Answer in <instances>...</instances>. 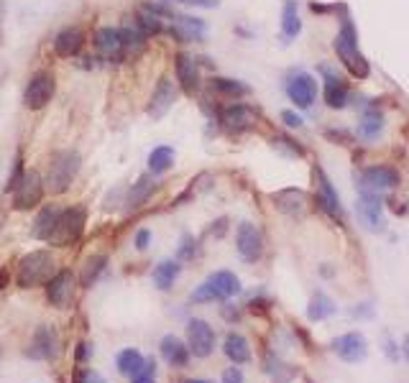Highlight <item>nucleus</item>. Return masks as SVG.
<instances>
[{
  "label": "nucleus",
  "mask_w": 409,
  "mask_h": 383,
  "mask_svg": "<svg viewBox=\"0 0 409 383\" xmlns=\"http://www.w3.org/2000/svg\"><path fill=\"white\" fill-rule=\"evenodd\" d=\"M26 355L34 360H51L59 355V337L57 333L51 330L49 325L36 327V333L31 335V342H28V350Z\"/></svg>",
  "instance_id": "obj_13"
},
{
  "label": "nucleus",
  "mask_w": 409,
  "mask_h": 383,
  "mask_svg": "<svg viewBox=\"0 0 409 383\" xmlns=\"http://www.w3.org/2000/svg\"><path fill=\"white\" fill-rule=\"evenodd\" d=\"M356 215H358V223L371 233H379L384 230V209H381V200L379 194H361L358 202H356Z\"/></svg>",
  "instance_id": "obj_14"
},
{
  "label": "nucleus",
  "mask_w": 409,
  "mask_h": 383,
  "mask_svg": "<svg viewBox=\"0 0 409 383\" xmlns=\"http://www.w3.org/2000/svg\"><path fill=\"white\" fill-rule=\"evenodd\" d=\"M84 220H87V212H84V207H80V205H77V207L62 209L49 243H54V245H69V243L80 241V235H82V230H84Z\"/></svg>",
  "instance_id": "obj_5"
},
{
  "label": "nucleus",
  "mask_w": 409,
  "mask_h": 383,
  "mask_svg": "<svg viewBox=\"0 0 409 383\" xmlns=\"http://www.w3.org/2000/svg\"><path fill=\"white\" fill-rule=\"evenodd\" d=\"M156 187H159V184L154 182L151 176H141V179L131 187V192H128V205H131V207H141L143 202L156 192Z\"/></svg>",
  "instance_id": "obj_32"
},
{
  "label": "nucleus",
  "mask_w": 409,
  "mask_h": 383,
  "mask_svg": "<svg viewBox=\"0 0 409 383\" xmlns=\"http://www.w3.org/2000/svg\"><path fill=\"white\" fill-rule=\"evenodd\" d=\"M282 120H284L289 128H300L302 125V118L297 115V113H292V110H284V113H282Z\"/></svg>",
  "instance_id": "obj_43"
},
{
  "label": "nucleus",
  "mask_w": 409,
  "mask_h": 383,
  "mask_svg": "<svg viewBox=\"0 0 409 383\" xmlns=\"http://www.w3.org/2000/svg\"><path fill=\"white\" fill-rule=\"evenodd\" d=\"M159 348H161V355H164V360H167L169 366H174V368L187 366V360H190V348H187L176 335H167V337L161 340Z\"/></svg>",
  "instance_id": "obj_21"
},
{
  "label": "nucleus",
  "mask_w": 409,
  "mask_h": 383,
  "mask_svg": "<svg viewBox=\"0 0 409 383\" xmlns=\"http://www.w3.org/2000/svg\"><path fill=\"white\" fill-rule=\"evenodd\" d=\"M44 182L36 171H26L13 187V207L16 209H31L34 205L42 202Z\"/></svg>",
  "instance_id": "obj_8"
},
{
  "label": "nucleus",
  "mask_w": 409,
  "mask_h": 383,
  "mask_svg": "<svg viewBox=\"0 0 409 383\" xmlns=\"http://www.w3.org/2000/svg\"><path fill=\"white\" fill-rule=\"evenodd\" d=\"M287 95L297 108L307 110L318 100V80L307 72H294L287 82Z\"/></svg>",
  "instance_id": "obj_7"
},
{
  "label": "nucleus",
  "mask_w": 409,
  "mask_h": 383,
  "mask_svg": "<svg viewBox=\"0 0 409 383\" xmlns=\"http://www.w3.org/2000/svg\"><path fill=\"white\" fill-rule=\"evenodd\" d=\"M223 383H243L241 368H228L226 373H223Z\"/></svg>",
  "instance_id": "obj_41"
},
{
  "label": "nucleus",
  "mask_w": 409,
  "mask_h": 383,
  "mask_svg": "<svg viewBox=\"0 0 409 383\" xmlns=\"http://www.w3.org/2000/svg\"><path fill=\"white\" fill-rule=\"evenodd\" d=\"M322 72H325V102L333 110H343L348 105V90H345V84L330 69H322Z\"/></svg>",
  "instance_id": "obj_23"
},
{
  "label": "nucleus",
  "mask_w": 409,
  "mask_h": 383,
  "mask_svg": "<svg viewBox=\"0 0 409 383\" xmlns=\"http://www.w3.org/2000/svg\"><path fill=\"white\" fill-rule=\"evenodd\" d=\"M174 164V149H169V146H156V149L151 151L149 156V169L154 174H164L169 171Z\"/></svg>",
  "instance_id": "obj_34"
},
{
  "label": "nucleus",
  "mask_w": 409,
  "mask_h": 383,
  "mask_svg": "<svg viewBox=\"0 0 409 383\" xmlns=\"http://www.w3.org/2000/svg\"><path fill=\"white\" fill-rule=\"evenodd\" d=\"M54 90H57V82H54V77L49 72H39L28 80L26 84V92H24V102L26 108L31 110H42L49 105V100L54 97Z\"/></svg>",
  "instance_id": "obj_6"
},
{
  "label": "nucleus",
  "mask_w": 409,
  "mask_h": 383,
  "mask_svg": "<svg viewBox=\"0 0 409 383\" xmlns=\"http://www.w3.org/2000/svg\"><path fill=\"white\" fill-rule=\"evenodd\" d=\"M335 54L340 57V62L348 67L353 77H368V62L358 49V34H356V26H353L351 16L343 18L340 34L335 36Z\"/></svg>",
  "instance_id": "obj_1"
},
{
  "label": "nucleus",
  "mask_w": 409,
  "mask_h": 383,
  "mask_svg": "<svg viewBox=\"0 0 409 383\" xmlns=\"http://www.w3.org/2000/svg\"><path fill=\"white\" fill-rule=\"evenodd\" d=\"M174 100H176L174 84H172V80H167V77H161L159 82H156V87H154V95H151L149 115L154 118V120H161V118H164V115L169 113V110H172Z\"/></svg>",
  "instance_id": "obj_17"
},
{
  "label": "nucleus",
  "mask_w": 409,
  "mask_h": 383,
  "mask_svg": "<svg viewBox=\"0 0 409 383\" xmlns=\"http://www.w3.org/2000/svg\"><path fill=\"white\" fill-rule=\"evenodd\" d=\"M131 383H156V363L143 360V366L131 375Z\"/></svg>",
  "instance_id": "obj_37"
},
{
  "label": "nucleus",
  "mask_w": 409,
  "mask_h": 383,
  "mask_svg": "<svg viewBox=\"0 0 409 383\" xmlns=\"http://www.w3.org/2000/svg\"><path fill=\"white\" fill-rule=\"evenodd\" d=\"M384 113L381 110H366L363 115H361V123H358V136L363 141H376L379 136L384 133Z\"/></svg>",
  "instance_id": "obj_24"
},
{
  "label": "nucleus",
  "mask_w": 409,
  "mask_h": 383,
  "mask_svg": "<svg viewBox=\"0 0 409 383\" xmlns=\"http://www.w3.org/2000/svg\"><path fill=\"white\" fill-rule=\"evenodd\" d=\"M335 315V301L327 297V294H315L312 301L307 304V317L312 322H322L327 317Z\"/></svg>",
  "instance_id": "obj_30"
},
{
  "label": "nucleus",
  "mask_w": 409,
  "mask_h": 383,
  "mask_svg": "<svg viewBox=\"0 0 409 383\" xmlns=\"http://www.w3.org/2000/svg\"><path fill=\"white\" fill-rule=\"evenodd\" d=\"M187 340H190V350L197 358H208L212 348H215V333L205 319H190L187 325Z\"/></svg>",
  "instance_id": "obj_15"
},
{
  "label": "nucleus",
  "mask_w": 409,
  "mask_h": 383,
  "mask_svg": "<svg viewBox=\"0 0 409 383\" xmlns=\"http://www.w3.org/2000/svg\"><path fill=\"white\" fill-rule=\"evenodd\" d=\"M212 90L220 92V95H230V97H238V95H246L248 87L238 80H228V77H215L212 80Z\"/></svg>",
  "instance_id": "obj_36"
},
{
  "label": "nucleus",
  "mask_w": 409,
  "mask_h": 383,
  "mask_svg": "<svg viewBox=\"0 0 409 383\" xmlns=\"http://www.w3.org/2000/svg\"><path fill=\"white\" fill-rule=\"evenodd\" d=\"M179 271H182V266H179L176 261H161L159 266L154 268V283H156V289L169 292V289L174 286Z\"/></svg>",
  "instance_id": "obj_29"
},
{
  "label": "nucleus",
  "mask_w": 409,
  "mask_h": 383,
  "mask_svg": "<svg viewBox=\"0 0 409 383\" xmlns=\"http://www.w3.org/2000/svg\"><path fill=\"white\" fill-rule=\"evenodd\" d=\"M401 355L409 360V335L404 337V340H401Z\"/></svg>",
  "instance_id": "obj_45"
},
{
  "label": "nucleus",
  "mask_w": 409,
  "mask_h": 383,
  "mask_svg": "<svg viewBox=\"0 0 409 383\" xmlns=\"http://www.w3.org/2000/svg\"><path fill=\"white\" fill-rule=\"evenodd\" d=\"M77 171H80V153L77 151H59V153H54L49 164V182H46L49 189L54 194L67 192Z\"/></svg>",
  "instance_id": "obj_4"
},
{
  "label": "nucleus",
  "mask_w": 409,
  "mask_h": 383,
  "mask_svg": "<svg viewBox=\"0 0 409 383\" xmlns=\"http://www.w3.org/2000/svg\"><path fill=\"white\" fill-rule=\"evenodd\" d=\"M77 358H87V345H80V350H77Z\"/></svg>",
  "instance_id": "obj_46"
},
{
  "label": "nucleus",
  "mask_w": 409,
  "mask_h": 383,
  "mask_svg": "<svg viewBox=\"0 0 409 383\" xmlns=\"http://www.w3.org/2000/svg\"><path fill=\"white\" fill-rule=\"evenodd\" d=\"M82 383H108V381H105V378H102L98 371H87V373H84V378H82Z\"/></svg>",
  "instance_id": "obj_44"
},
{
  "label": "nucleus",
  "mask_w": 409,
  "mask_h": 383,
  "mask_svg": "<svg viewBox=\"0 0 409 383\" xmlns=\"http://www.w3.org/2000/svg\"><path fill=\"white\" fill-rule=\"evenodd\" d=\"M315 182H318V205H320V209L327 212L330 217H340L343 215L340 197H338L333 182L322 174V169H315Z\"/></svg>",
  "instance_id": "obj_19"
},
{
  "label": "nucleus",
  "mask_w": 409,
  "mask_h": 383,
  "mask_svg": "<svg viewBox=\"0 0 409 383\" xmlns=\"http://www.w3.org/2000/svg\"><path fill=\"white\" fill-rule=\"evenodd\" d=\"M333 353L343 363H361L368 355V342L361 333H345L333 340Z\"/></svg>",
  "instance_id": "obj_11"
},
{
  "label": "nucleus",
  "mask_w": 409,
  "mask_h": 383,
  "mask_svg": "<svg viewBox=\"0 0 409 383\" xmlns=\"http://www.w3.org/2000/svg\"><path fill=\"white\" fill-rule=\"evenodd\" d=\"M302 31V21H300V10H297V3L294 0H287L284 10H282V36L287 41L297 39Z\"/></svg>",
  "instance_id": "obj_28"
},
{
  "label": "nucleus",
  "mask_w": 409,
  "mask_h": 383,
  "mask_svg": "<svg viewBox=\"0 0 409 383\" xmlns=\"http://www.w3.org/2000/svg\"><path fill=\"white\" fill-rule=\"evenodd\" d=\"M174 72H176V82L187 95H197L200 90V67L190 54H176L174 57Z\"/></svg>",
  "instance_id": "obj_16"
},
{
  "label": "nucleus",
  "mask_w": 409,
  "mask_h": 383,
  "mask_svg": "<svg viewBox=\"0 0 409 383\" xmlns=\"http://www.w3.org/2000/svg\"><path fill=\"white\" fill-rule=\"evenodd\" d=\"M176 3L194 6V8H217V3H220V0H176Z\"/></svg>",
  "instance_id": "obj_40"
},
{
  "label": "nucleus",
  "mask_w": 409,
  "mask_h": 383,
  "mask_svg": "<svg viewBox=\"0 0 409 383\" xmlns=\"http://www.w3.org/2000/svg\"><path fill=\"white\" fill-rule=\"evenodd\" d=\"M59 212L62 209L49 205V207H44L34 220V227H31V235L39 238V241H49L51 233H54V227H57V220H59Z\"/></svg>",
  "instance_id": "obj_25"
},
{
  "label": "nucleus",
  "mask_w": 409,
  "mask_h": 383,
  "mask_svg": "<svg viewBox=\"0 0 409 383\" xmlns=\"http://www.w3.org/2000/svg\"><path fill=\"white\" fill-rule=\"evenodd\" d=\"M197 245H194L192 235H184L182 238V248H179V259H192Z\"/></svg>",
  "instance_id": "obj_39"
},
{
  "label": "nucleus",
  "mask_w": 409,
  "mask_h": 383,
  "mask_svg": "<svg viewBox=\"0 0 409 383\" xmlns=\"http://www.w3.org/2000/svg\"><path fill=\"white\" fill-rule=\"evenodd\" d=\"M241 292V281L233 271H217L208 281L197 286L190 299L192 301H215V299H230Z\"/></svg>",
  "instance_id": "obj_3"
},
{
  "label": "nucleus",
  "mask_w": 409,
  "mask_h": 383,
  "mask_svg": "<svg viewBox=\"0 0 409 383\" xmlns=\"http://www.w3.org/2000/svg\"><path fill=\"white\" fill-rule=\"evenodd\" d=\"M184 383H212V381H205V378H187Z\"/></svg>",
  "instance_id": "obj_48"
},
{
  "label": "nucleus",
  "mask_w": 409,
  "mask_h": 383,
  "mask_svg": "<svg viewBox=\"0 0 409 383\" xmlns=\"http://www.w3.org/2000/svg\"><path fill=\"white\" fill-rule=\"evenodd\" d=\"M223 350H226V355L230 360H233L235 366H243V363H248L251 360V348H248V340L243 337V335L238 333H230L226 337V345H223Z\"/></svg>",
  "instance_id": "obj_27"
},
{
  "label": "nucleus",
  "mask_w": 409,
  "mask_h": 383,
  "mask_svg": "<svg viewBox=\"0 0 409 383\" xmlns=\"http://www.w3.org/2000/svg\"><path fill=\"white\" fill-rule=\"evenodd\" d=\"M95 49L100 54L105 62H123L125 57V41H123V34H120V28H98L95 31Z\"/></svg>",
  "instance_id": "obj_12"
},
{
  "label": "nucleus",
  "mask_w": 409,
  "mask_h": 383,
  "mask_svg": "<svg viewBox=\"0 0 409 383\" xmlns=\"http://www.w3.org/2000/svg\"><path fill=\"white\" fill-rule=\"evenodd\" d=\"M6 281H8V276H6V271H3V268H0V289H3V286H6Z\"/></svg>",
  "instance_id": "obj_47"
},
{
  "label": "nucleus",
  "mask_w": 409,
  "mask_h": 383,
  "mask_svg": "<svg viewBox=\"0 0 409 383\" xmlns=\"http://www.w3.org/2000/svg\"><path fill=\"white\" fill-rule=\"evenodd\" d=\"M108 266V256H90V259L84 261V268H82V289H90L92 283L100 279V274L105 271Z\"/></svg>",
  "instance_id": "obj_33"
},
{
  "label": "nucleus",
  "mask_w": 409,
  "mask_h": 383,
  "mask_svg": "<svg viewBox=\"0 0 409 383\" xmlns=\"http://www.w3.org/2000/svg\"><path fill=\"white\" fill-rule=\"evenodd\" d=\"M274 143H276V149H282L284 153H289V156H302L305 151H302V146H297V143L292 141V138H274Z\"/></svg>",
  "instance_id": "obj_38"
},
{
  "label": "nucleus",
  "mask_w": 409,
  "mask_h": 383,
  "mask_svg": "<svg viewBox=\"0 0 409 383\" xmlns=\"http://www.w3.org/2000/svg\"><path fill=\"white\" fill-rule=\"evenodd\" d=\"M358 184L361 192H366V194H381V192H389L399 184V174L389 167H368L361 171Z\"/></svg>",
  "instance_id": "obj_9"
},
{
  "label": "nucleus",
  "mask_w": 409,
  "mask_h": 383,
  "mask_svg": "<svg viewBox=\"0 0 409 383\" xmlns=\"http://www.w3.org/2000/svg\"><path fill=\"white\" fill-rule=\"evenodd\" d=\"M116 363H118V371L131 378V375H134L136 371L143 366V355L138 353V350H134V348L120 350V353H118V358H116Z\"/></svg>",
  "instance_id": "obj_35"
},
{
  "label": "nucleus",
  "mask_w": 409,
  "mask_h": 383,
  "mask_svg": "<svg viewBox=\"0 0 409 383\" xmlns=\"http://www.w3.org/2000/svg\"><path fill=\"white\" fill-rule=\"evenodd\" d=\"M82 44H84V36L80 28H64L54 39V51H57L59 57H75L77 51L82 49Z\"/></svg>",
  "instance_id": "obj_22"
},
{
  "label": "nucleus",
  "mask_w": 409,
  "mask_h": 383,
  "mask_svg": "<svg viewBox=\"0 0 409 383\" xmlns=\"http://www.w3.org/2000/svg\"><path fill=\"white\" fill-rule=\"evenodd\" d=\"M149 243H151L149 230H138V233H136V248H138V250H146V248H149Z\"/></svg>",
  "instance_id": "obj_42"
},
{
  "label": "nucleus",
  "mask_w": 409,
  "mask_h": 383,
  "mask_svg": "<svg viewBox=\"0 0 409 383\" xmlns=\"http://www.w3.org/2000/svg\"><path fill=\"white\" fill-rule=\"evenodd\" d=\"M51 276H54V259L46 250H34L18 263V286L21 289H34L39 283L49 281Z\"/></svg>",
  "instance_id": "obj_2"
},
{
  "label": "nucleus",
  "mask_w": 409,
  "mask_h": 383,
  "mask_svg": "<svg viewBox=\"0 0 409 383\" xmlns=\"http://www.w3.org/2000/svg\"><path fill=\"white\" fill-rule=\"evenodd\" d=\"M276 200V207L284 209V212H289V215H300L302 209H305V205H307V200H305V194L297 189H287V192H279V194H274Z\"/></svg>",
  "instance_id": "obj_31"
},
{
  "label": "nucleus",
  "mask_w": 409,
  "mask_h": 383,
  "mask_svg": "<svg viewBox=\"0 0 409 383\" xmlns=\"http://www.w3.org/2000/svg\"><path fill=\"white\" fill-rule=\"evenodd\" d=\"M235 248H238V256H241L246 263H253V261L261 259L264 253V238L256 230L253 223H241L238 230H235Z\"/></svg>",
  "instance_id": "obj_10"
},
{
  "label": "nucleus",
  "mask_w": 409,
  "mask_h": 383,
  "mask_svg": "<svg viewBox=\"0 0 409 383\" xmlns=\"http://www.w3.org/2000/svg\"><path fill=\"white\" fill-rule=\"evenodd\" d=\"M72 294V271H59L46 281V299L54 307H64Z\"/></svg>",
  "instance_id": "obj_20"
},
{
  "label": "nucleus",
  "mask_w": 409,
  "mask_h": 383,
  "mask_svg": "<svg viewBox=\"0 0 409 383\" xmlns=\"http://www.w3.org/2000/svg\"><path fill=\"white\" fill-rule=\"evenodd\" d=\"M223 123H226L228 131H246L253 125V113H251L248 105H230L223 113Z\"/></svg>",
  "instance_id": "obj_26"
},
{
  "label": "nucleus",
  "mask_w": 409,
  "mask_h": 383,
  "mask_svg": "<svg viewBox=\"0 0 409 383\" xmlns=\"http://www.w3.org/2000/svg\"><path fill=\"white\" fill-rule=\"evenodd\" d=\"M172 34H174L176 41L182 44H192V41H202L208 36V21L194 16H176L174 26H172Z\"/></svg>",
  "instance_id": "obj_18"
}]
</instances>
